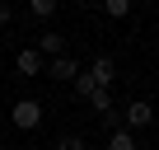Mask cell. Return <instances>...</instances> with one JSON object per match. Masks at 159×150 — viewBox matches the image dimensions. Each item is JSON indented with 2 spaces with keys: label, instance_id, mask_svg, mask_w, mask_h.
Returning a JSON list of instances; mask_svg holds the SVG:
<instances>
[{
  "label": "cell",
  "instance_id": "4",
  "mask_svg": "<svg viewBox=\"0 0 159 150\" xmlns=\"http://www.w3.org/2000/svg\"><path fill=\"white\" fill-rule=\"evenodd\" d=\"M47 75H52V80H75V75H80V61L66 52V56H52L47 61Z\"/></svg>",
  "mask_w": 159,
  "mask_h": 150
},
{
  "label": "cell",
  "instance_id": "5",
  "mask_svg": "<svg viewBox=\"0 0 159 150\" xmlns=\"http://www.w3.org/2000/svg\"><path fill=\"white\" fill-rule=\"evenodd\" d=\"M89 75L98 80V89H108V85L117 80V61H112V56H94V66H89Z\"/></svg>",
  "mask_w": 159,
  "mask_h": 150
},
{
  "label": "cell",
  "instance_id": "2",
  "mask_svg": "<svg viewBox=\"0 0 159 150\" xmlns=\"http://www.w3.org/2000/svg\"><path fill=\"white\" fill-rule=\"evenodd\" d=\"M122 117H126V131H140V127H150V122H154V103L131 99V103L122 108Z\"/></svg>",
  "mask_w": 159,
  "mask_h": 150
},
{
  "label": "cell",
  "instance_id": "7",
  "mask_svg": "<svg viewBox=\"0 0 159 150\" xmlns=\"http://www.w3.org/2000/svg\"><path fill=\"white\" fill-rule=\"evenodd\" d=\"M108 150H140V145H136V131H126V127H117V131L108 136Z\"/></svg>",
  "mask_w": 159,
  "mask_h": 150
},
{
  "label": "cell",
  "instance_id": "13",
  "mask_svg": "<svg viewBox=\"0 0 159 150\" xmlns=\"http://www.w3.org/2000/svg\"><path fill=\"white\" fill-rule=\"evenodd\" d=\"M10 19H14V10H10V5H5V0H0V28H5V24H10Z\"/></svg>",
  "mask_w": 159,
  "mask_h": 150
},
{
  "label": "cell",
  "instance_id": "6",
  "mask_svg": "<svg viewBox=\"0 0 159 150\" xmlns=\"http://www.w3.org/2000/svg\"><path fill=\"white\" fill-rule=\"evenodd\" d=\"M38 56H66V38L61 33H38Z\"/></svg>",
  "mask_w": 159,
  "mask_h": 150
},
{
  "label": "cell",
  "instance_id": "3",
  "mask_svg": "<svg viewBox=\"0 0 159 150\" xmlns=\"http://www.w3.org/2000/svg\"><path fill=\"white\" fill-rule=\"evenodd\" d=\"M14 70H19V75H42L47 61L38 56V47H19V52H14Z\"/></svg>",
  "mask_w": 159,
  "mask_h": 150
},
{
  "label": "cell",
  "instance_id": "1",
  "mask_svg": "<svg viewBox=\"0 0 159 150\" xmlns=\"http://www.w3.org/2000/svg\"><path fill=\"white\" fill-rule=\"evenodd\" d=\"M10 122H14L19 131H38V127H42V103H38V99H19V103L10 108Z\"/></svg>",
  "mask_w": 159,
  "mask_h": 150
},
{
  "label": "cell",
  "instance_id": "8",
  "mask_svg": "<svg viewBox=\"0 0 159 150\" xmlns=\"http://www.w3.org/2000/svg\"><path fill=\"white\" fill-rule=\"evenodd\" d=\"M70 85H75V94H80V99H84V103H89V94L98 89V80H94V75H89V70H80V75H75V80H70Z\"/></svg>",
  "mask_w": 159,
  "mask_h": 150
},
{
  "label": "cell",
  "instance_id": "11",
  "mask_svg": "<svg viewBox=\"0 0 159 150\" xmlns=\"http://www.w3.org/2000/svg\"><path fill=\"white\" fill-rule=\"evenodd\" d=\"M56 5H61V0H28V10H33L38 19H52V14H56Z\"/></svg>",
  "mask_w": 159,
  "mask_h": 150
},
{
  "label": "cell",
  "instance_id": "14",
  "mask_svg": "<svg viewBox=\"0 0 159 150\" xmlns=\"http://www.w3.org/2000/svg\"><path fill=\"white\" fill-rule=\"evenodd\" d=\"M84 5H98V0H84Z\"/></svg>",
  "mask_w": 159,
  "mask_h": 150
},
{
  "label": "cell",
  "instance_id": "10",
  "mask_svg": "<svg viewBox=\"0 0 159 150\" xmlns=\"http://www.w3.org/2000/svg\"><path fill=\"white\" fill-rule=\"evenodd\" d=\"M89 108H94L98 117H103V113H112V94H108V89H94V94H89Z\"/></svg>",
  "mask_w": 159,
  "mask_h": 150
},
{
  "label": "cell",
  "instance_id": "9",
  "mask_svg": "<svg viewBox=\"0 0 159 150\" xmlns=\"http://www.w3.org/2000/svg\"><path fill=\"white\" fill-rule=\"evenodd\" d=\"M98 5H103L108 19H126V14H131V0H98Z\"/></svg>",
  "mask_w": 159,
  "mask_h": 150
},
{
  "label": "cell",
  "instance_id": "12",
  "mask_svg": "<svg viewBox=\"0 0 159 150\" xmlns=\"http://www.w3.org/2000/svg\"><path fill=\"white\" fill-rule=\"evenodd\" d=\"M56 150H84V141L70 131V136H61V141H56Z\"/></svg>",
  "mask_w": 159,
  "mask_h": 150
}]
</instances>
